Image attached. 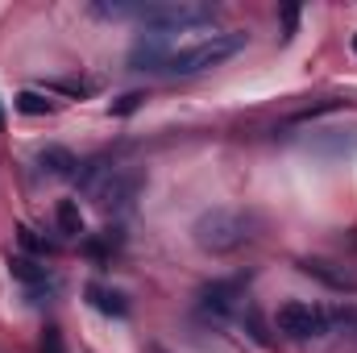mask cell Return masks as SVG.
<instances>
[{
    "label": "cell",
    "mask_w": 357,
    "mask_h": 353,
    "mask_svg": "<svg viewBox=\"0 0 357 353\" xmlns=\"http://www.w3.org/2000/svg\"><path fill=\"white\" fill-rule=\"evenodd\" d=\"M195 246L208 254H229L237 246H245L254 237V216L237 212V208H212L195 220Z\"/></svg>",
    "instance_id": "obj_1"
},
{
    "label": "cell",
    "mask_w": 357,
    "mask_h": 353,
    "mask_svg": "<svg viewBox=\"0 0 357 353\" xmlns=\"http://www.w3.org/2000/svg\"><path fill=\"white\" fill-rule=\"evenodd\" d=\"M241 50H245V33H237V29L233 33H212V38H199L191 46L171 50V59H167L162 71H171V75H199V71L220 67L225 59H233Z\"/></svg>",
    "instance_id": "obj_2"
},
{
    "label": "cell",
    "mask_w": 357,
    "mask_h": 353,
    "mask_svg": "<svg viewBox=\"0 0 357 353\" xmlns=\"http://www.w3.org/2000/svg\"><path fill=\"white\" fill-rule=\"evenodd\" d=\"M137 21L167 38V33L212 25L216 21V4H204V0H158V4H142L137 8Z\"/></svg>",
    "instance_id": "obj_3"
},
{
    "label": "cell",
    "mask_w": 357,
    "mask_h": 353,
    "mask_svg": "<svg viewBox=\"0 0 357 353\" xmlns=\"http://www.w3.org/2000/svg\"><path fill=\"white\" fill-rule=\"evenodd\" d=\"M278 329L287 337H324L328 333V312L312 308V303H282L278 308Z\"/></svg>",
    "instance_id": "obj_4"
},
{
    "label": "cell",
    "mask_w": 357,
    "mask_h": 353,
    "mask_svg": "<svg viewBox=\"0 0 357 353\" xmlns=\"http://www.w3.org/2000/svg\"><path fill=\"white\" fill-rule=\"evenodd\" d=\"M167 59H171V38H162V33H146L129 50V67H137V71H162Z\"/></svg>",
    "instance_id": "obj_5"
},
{
    "label": "cell",
    "mask_w": 357,
    "mask_h": 353,
    "mask_svg": "<svg viewBox=\"0 0 357 353\" xmlns=\"http://www.w3.org/2000/svg\"><path fill=\"white\" fill-rule=\"evenodd\" d=\"M316 150L328 154V158H345V154H354L357 150V129H320Z\"/></svg>",
    "instance_id": "obj_6"
},
{
    "label": "cell",
    "mask_w": 357,
    "mask_h": 353,
    "mask_svg": "<svg viewBox=\"0 0 357 353\" xmlns=\"http://www.w3.org/2000/svg\"><path fill=\"white\" fill-rule=\"evenodd\" d=\"M38 167L42 171H50V175H59V179H67V175H75V154L71 150H63V146H46L42 154H38Z\"/></svg>",
    "instance_id": "obj_7"
},
{
    "label": "cell",
    "mask_w": 357,
    "mask_h": 353,
    "mask_svg": "<svg viewBox=\"0 0 357 353\" xmlns=\"http://www.w3.org/2000/svg\"><path fill=\"white\" fill-rule=\"evenodd\" d=\"M204 308L208 312H233L237 308V283H212L208 291H204Z\"/></svg>",
    "instance_id": "obj_8"
},
{
    "label": "cell",
    "mask_w": 357,
    "mask_h": 353,
    "mask_svg": "<svg viewBox=\"0 0 357 353\" xmlns=\"http://www.w3.org/2000/svg\"><path fill=\"white\" fill-rule=\"evenodd\" d=\"M88 299L104 312V316H129V303L121 291H108V287H88Z\"/></svg>",
    "instance_id": "obj_9"
},
{
    "label": "cell",
    "mask_w": 357,
    "mask_h": 353,
    "mask_svg": "<svg viewBox=\"0 0 357 353\" xmlns=\"http://www.w3.org/2000/svg\"><path fill=\"white\" fill-rule=\"evenodd\" d=\"M59 229H63L67 237H79V233H84V212H79L75 200H63V204H59Z\"/></svg>",
    "instance_id": "obj_10"
},
{
    "label": "cell",
    "mask_w": 357,
    "mask_h": 353,
    "mask_svg": "<svg viewBox=\"0 0 357 353\" xmlns=\"http://www.w3.org/2000/svg\"><path fill=\"white\" fill-rule=\"evenodd\" d=\"M13 104H17V108H21L25 117H46V112L54 108V104H50L46 96H38V91H21V96H17Z\"/></svg>",
    "instance_id": "obj_11"
},
{
    "label": "cell",
    "mask_w": 357,
    "mask_h": 353,
    "mask_svg": "<svg viewBox=\"0 0 357 353\" xmlns=\"http://www.w3.org/2000/svg\"><path fill=\"white\" fill-rule=\"evenodd\" d=\"M13 278H21V283H46V270L42 266H33L29 258H13Z\"/></svg>",
    "instance_id": "obj_12"
},
{
    "label": "cell",
    "mask_w": 357,
    "mask_h": 353,
    "mask_svg": "<svg viewBox=\"0 0 357 353\" xmlns=\"http://www.w3.org/2000/svg\"><path fill=\"white\" fill-rule=\"evenodd\" d=\"M17 237H21V246H25V250H38V254H54V241H42L33 229H17Z\"/></svg>",
    "instance_id": "obj_13"
},
{
    "label": "cell",
    "mask_w": 357,
    "mask_h": 353,
    "mask_svg": "<svg viewBox=\"0 0 357 353\" xmlns=\"http://www.w3.org/2000/svg\"><path fill=\"white\" fill-rule=\"evenodd\" d=\"M349 329V333H357V308H337V312H328V329Z\"/></svg>",
    "instance_id": "obj_14"
},
{
    "label": "cell",
    "mask_w": 357,
    "mask_h": 353,
    "mask_svg": "<svg viewBox=\"0 0 357 353\" xmlns=\"http://www.w3.org/2000/svg\"><path fill=\"white\" fill-rule=\"evenodd\" d=\"M42 353H63V333H59L54 324L42 333Z\"/></svg>",
    "instance_id": "obj_15"
},
{
    "label": "cell",
    "mask_w": 357,
    "mask_h": 353,
    "mask_svg": "<svg viewBox=\"0 0 357 353\" xmlns=\"http://www.w3.org/2000/svg\"><path fill=\"white\" fill-rule=\"evenodd\" d=\"M142 100H146V96H142V91H129V96H121V100H116V104H112V112H116V117H125V112H133V108H137V104H142Z\"/></svg>",
    "instance_id": "obj_16"
},
{
    "label": "cell",
    "mask_w": 357,
    "mask_h": 353,
    "mask_svg": "<svg viewBox=\"0 0 357 353\" xmlns=\"http://www.w3.org/2000/svg\"><path fill=\"white\" fill-rule=\"evenodd\" d=\"M295 21H299V8H295V4H287V8H282V25H287V33H282V38H291V33H295Z\"/></svg>",
    "instance_id": "obj_17"
},
{
    "label": "cell",
    "mask_w": 357,
    "mask_h": 353,
    "mask_svg": "<svg viewBox=\"0 0 357 353\" xmlns=\"http://www.w3.org/2000/svg\"><path fill=\"white\" fill-rule=\"evenodd\" d=\"M354 50H357V38H354Z\"/></svg>",
    "instance_id": "obj_18"
},
{
    "label": "cell",
    "mask_w": 357,
    "mask_h": 353,
    "mask_svg": "<svg viewBox=\"0 0 357 353\" xmlns=\"http://www.w3.org/2000/svg\"><path fill=\"white\" fill-rule=\"evenodd\" d=\"M0 117H4V112H0Z\"/></svg>",
    "instance_id": "obj_19"
}]
</instances>
